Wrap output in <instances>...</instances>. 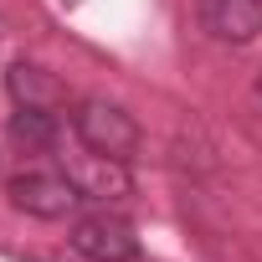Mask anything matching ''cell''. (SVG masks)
Returning <instances> with one entry per match:
<instances>
[{
    "instance_id": "3",
    "label": "cell",
    "mask_w": 262,
    "mask_h": 262,
    "mask_svg": "<svg viewBox=\"0 0 262 262\" xmlns=\"http://www.w3.org/2000/svg\"><path fill=\"white\" fill-rule=\"evenodd\" d=\"M72 252L88 262H134L139 257V236L123 216L113 211H93L82 221H72Z\"/></svg>"
},
{
    "instance_id": "4",
    "label": "cell",
    "mask_w": 262,
    "mask_h": 262,
    "mask_svg": "<svg viewBox=\"0 0 262 262\" xmlns=\"http://www.w3.org/2000/svg\"><path fill=\"white\" fill-rule=\"evenodd\" d=\"M67 180L77 185L82 201H98V206H113V201H123L128 190H134V180H128V160L93 155V149L67 160Z\"/></svg>"
},
{
    "instance_id": "5",
    "label": "cell",
    "mask_w": 262,
    "mask_h": 262,
    "mask_svg": "<svg viewBox=\"0 0 262 262\" xmlns=\"http://www.w3.org/2000/svg\"><path fill=\"white\" fill-rule=\"evenodd\" d=\"M201 21L216 41L247 47L262 31V0H201Z\"/></svg>"
},
{
    "instance_id": "7",
    "label": "cell",
    "mask_w": 262,
    "mask_h": 262,
    "mask_svg": "<svg viewBox=\"0 0 262 262\" xmlns=\"http://www.w3.org/2000/svg\"><path fill=\"white\" fill-rule=\"evenodd\" d=\"M11 144L52 149V144H57V113H47V108H16V118H11Z\"/></svg>"
},
{
    "instance_id": "2",
    "label": "cell",
    "mask_w": 262,
    "mask_h": 262,
    "mask_svg": "<svg viewBox=\"0 0 262 262\" xmlns=\"http://www.w3.org/2000/svg\"><path fill=\"white\" fill-rule=\"evenodd\" d=\"M6 195H11L16 211H26V216H36V221H67V216L82 206V195H77V185L67 180V170H62V175H57V170L11 175Z\"/></svg>"
},
{
    "instance_id": "6",
    "label": "cell",
    "mask_w": 262,
    "mask_h": 262,
    "mask_svg": "<svg viewBox=\"0 0 262 262\" xmlns=\"http://www.w3.org/2000/svg\"><path fill=\"white\" fill-rule=\"evenodd\" d=\"M6 93L16 98V108H62L67 103V88L57 82V72H47L41 62H16L6 72Z\"/></svg>"
},
{
    "instance_id": "1",
    "label": "cell",
    "mask_w": 262,
    "mask_h": 262,
    "mask_svg": "<svg viewBox=\"0 0 262 262\" xmlns=\"http://www.w3.org/2000/svg\"><path fill=\"white\" fill-rule=\"evenodd\" d=\"M72 134L82 149L93 155H113V160H134L139 149V123L128 108L108 103V98H82L77 113H72Z\"/></svg>"
},
{
    "instance_id": "8",
    "label": "cell",
    "mask_w": 262,
    "mask_h": 262,
    "mask_svg": "<svg viewBox=\"0 0 262 262\" xmlns=\"http://www.w3.org/2000/svg\"><path fill=\"white\" fill-rule=\"evenodd\" d=\"M257 98H262V77H257Z\"/></svg>"
}]
</instances>
